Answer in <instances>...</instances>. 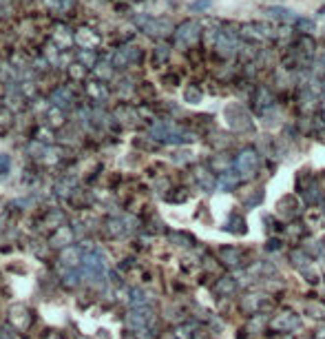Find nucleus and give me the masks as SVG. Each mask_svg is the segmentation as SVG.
<instances>
[{"instance_id": "1", "label": "nucleus", "mask_w": 325, "mask_h": 339, "mask_svg": "<svg viewBox=\"0 0 325 339\" xmlns=\"http://www.w3.org/2000/svg\"><path fill=\"white\" fill-rule=\"evenodd\" d=\"M104 271H107L104 255L100 253V250H86L84 257H82V277H86V279H98V277H102Z\"/></svg>"}, {"instance_id": "2", "label": "nucleus", "mask_w": 325, "mask_h": 339, "mask_svg": "<svg viewBox=\"0 0 325 339\" xmlns=\"http://www.w3.org/2000/svg\"><path fill=\"white\" fill-rule=\"evenodd\" d=\"M151 321H153V310L148 306L133 308V310L126 315V326H129L131 330H135V333H139V330H148Z\"/></svg>"}, {"instance_id": "3", "label": "nucleus", "mask_w": 325, "mask_h": 339, "mask_svg": "<svg viewBox=\"0 0 325 339\" xmlns=\"http://www.w3.org/2000/svg\"><path fill=\"white\" fill-rule=\"evenodd\" d=\"M237 171H239L244 178H250V175L257 171L259 166V157L254 151H250V149H245V151H241L239 155H237V162H235Z\"/></svg>"}, {"instance_id": "4", "label": "nucleus", "mask_w": 325, "mask_h": 339, "mask_svg": "<svg viewBox=\"0 0 325 339\" xmlns=\"http://www.w3.org/2000/svg\"><path fill=\"white\" fill-rule=\"evenodd\" d=\"M9 315H11V326H14L16 330H27L33 321V312L29 310L27 306H20V304L11 308Z\"/></svg>"}, {"instance_id": "5", "label": "nucleus", "mask_w": 325, "mask_h": 339, "mask_svg": "<svg viewBox=\"0 0 325 339\" xmlns=\"http://www.w3.org/2000/svg\"><path fill=\"white\" fill-rule=\"evenodd\" d=\"M298 326V317L294 315V312H281L279 317H274V319L270 321V328L276 330V333H290V330H294Z\"/></svg>"}, {"instance_id": "6", "label": "nucleus", "mask_w": 325, "mask_h": 339, "mask_svg": "<svg viewBox=\"0 0 325 339\" xmlns=\"http://www.w3.org/2000/svg\"><path fill=\"white\" fill-rule=\"evenodd\" d=\"M82 250L78 248V246H67V248H62V253H60V262H62V266H67V271H71V268L76 266H82Z\"/></svg>"}, {"instance_id": "7", "label": "nucleus", "mask_w": 325, "mask_h": 339, "mask_svg": "<svg viewBox=\"0 0 325 339\" xmlns=\"http://www.w3.org/2000/svg\"><path fill=\"white\" fill-rule=\"evenodd\" d=\"M73 240V231L64 224V226L55 228V233L49 237V246H55V248H67Z\"/></svg>"}, {"instance_id": "8", "label": "nucleus", "mask_w": 325, "mask_h": 339, "mask_svg": "<svg viewBox=\"0 0 325 339\" xmlns=\"http://www.w3.org/2000/svg\"><path fill=\"white\" fill-rule=\"evenodd\" d=\"M107 231H108V235L120 237V235H124V233H129L131 228L126 226V217H113L107 222Z\"/></svg>"}, {"instance_id": "9", "label": "nucleus", "mask_w": 325, "mask_h": 339, "mask_svg": "<svg viewBox=\"0 0 325 339\" xmlns=\"http://www.w3.org/2000/svg\"><path fill=\"white\" fill-rule=\"evenodd\" d=\"M219 257L228 264V266H239L241 264V250L239 248H221Z\"/></svg>"}, {"instance_id": "10", "label": "nucleus", "mask_w": 325, "mask_h": 339, "mask_svg": "<svg viewBox=\"0 0 325 339\" xmlns=\"http://www.w3.org/2000/svg\"><path fill=\"white\" fill-rule=\"evenodd\" d=\"M148 302H151V295L144 293V290H131V299L129 304L133 308H142V306H148Z\"/></svg>"}, {"instance_id": "11", "label": "nucleus", "mask_w": 325, "mask_h": 339, "mask_svg": "<svg viewBox=\"0 0 325 339\" xmlns=\"http://www.w3.org/2000/svg\"><path fill=\"white\" fill-rule=\"evenodd\" d=\"M226 231H230V233H245V222H244V217L241 215H230V219L226 222Z\"/></svg>"}, {"instance_id": "12", "label": "nucleus", "mask_w": 325, "mask_h": 339, "mask_svg": "<svg viewBox=\"0 0 325 339\" xmlns=\"http://www.w3.org/2000/svg\"><path fill=\"white\" fill-rule=\"evenodd\" d=\"M45 224H47V228H60V226H64V213H62V211H55L54 209L49 215H47Z\"/></svg>"}, {"instance_id": "13", "label": "nucleus", "mask_w": 325, "mask_h": 339, "mask_svg": "<svg viewBox=\"0 0 325 339\" xmlns=\"http://www.w3.org/2000/svg\"><path fill=\"white\" fill-rule=\"evenodd\" d=\"M197 29H199V27H197L195 23H186L182 29H179V42H182V38L186 42H192V40H195V36H197Z\"/></svg>"}, {"instance_id": "14", "label": "nucleus", "mask_w": 325, "mask_h": 339, "mask_svg": "<svg viewBox=\"0 0 325 339\" xmlns=\"http://www.w3.org/2000/svg\"><path fill=\"white\" fill-rule=\"evenodd\" d=\"M235 288H237V284H235V279H230V277H223L221 281H217V293L223 295V297L232 295L235 293Z\"/></svg>"}, {"instance_id": "15", "label": "nucleus", "mask_w": 325, "mask_h": 339, "mask_svg": "<svg viewBox=\"0 0 325 339\" xmlns=\"http://www.w3.org/2000/svg\"><path fill=\"white\" fill-rule=\"evenodd\" d=\"M73 186H76L73 180H62V182L55 184V193H58L60 197H69L73 193Z\"/></svg>"}, {"instance_id": "16", "label": "nucleus", "mask_w": 325, "mask_h": 339, "mask_svg": "<svg viewBox=\"0 0 325 339\" xmlns=\"http://www.w3.org/2000/svg\"><path fill=\"white\" fill-rule=\"evenodd\" d=\"M197 180L201 182V186H204V188H213L215 182H217V180H215V175H210L206 169H199V171H197Z\"/></svg>"}, {"instance_id": "17", "label": "nucleus", "mask_w": 325, "mask_h": 339, "mask_svg": "<svg viewBox=\"0 0 325 339\" xmlns=\"http://www.w3.org/2000/svg\"><path fill=\"white\" fill-rule=\"evenodd\" d=\"M47 118H49L51 126H60L62 124V120H64V113H62V109L60 107H54L49 113H47Z\"/></svg>"}, {"instance_id": "18", "label": "nucleus", "mask_w": 325, "mask_h": 339, "mask_svg": "<svg viewBox=\"0 0 325 339\" xmlns=\"http://www.w3.org/2000/svg\"><path fill=\"white\" fill-rule=\"evenodd\" d=\"M192 326H179L177 330H175V339H192L195 335L190 333Z\"/></svg>"}, {"instance_id": "19", "label": "nucleus", "mask_w": 325, "mask_h": 339, "mask_svg": "<svg viewBox=\"0 0 325 339\" xmlns=\"http://www.w3.org/2000/svg\"><path fill=\"white\" fill-rule=\"evenodd\" d=\"M170 242H177V246H188L190 244V237L188 235H179V233H170Z\"/></svg>"}, {"instance_id": "20", "label": "nucleus", "mask_w": 325, "mask_h": 339, "mask_svg": "<svg viewBox=\"0 0 325 339\" xmlns=\"http://www.w3.org/2000/svg\"><path fill=\"white\" fill-rule=\"evenodd\" d=\"M89 93H93L95 98H100V100L107 98V91H104L102 87H98V85H91V87H89Z\"/></svg>"}, {"instance_id": "21", "label": "nucleus", "mask_w": 325, "mask_h": 339, "mask_svg": "<svg viewBox=\"0 0 325 339\" xmlns=\"http://www.w3.org/2000/svg\"><path fill=\"white\" fill-rule=\"evenodd\" d=\"M0 337L2 339H16V328L14 326H5V328L0 330Z\"/></svg>"}, {"instance_id": "22", "label": "nucleus", "mask_w": 325, "mask_h": 339, "mask_svg": "<svg viewBox=\"0 0 325 339\" xmlns=\"http://www.w3.org/2000/svg\"><path fill=\"white\" fill-rule=\"evenodd\" d=\"M186 100L195 104V102H199V100H201V93H199L197 89H188V91H186Z\"/></svg>"}, {"instance_id": "23", "label": "nucleus", "mask_w": 325, "mask_h": 339, "mask_svg": "<svg viewBox=\"0 0 325 339\" xmlns=\"http://www.w3.org/2000/svg\"><path fill=\"white\" fill-rule=\"evenodd\" d=\"M76 284H78V275L76 273H71V271H67V275H64V286L71 288V286H76Z\"/></svg>"}, {"instance_id": "24", "label": "nucleus", "mask_w": 325, "mask_h": 339, "mask_svg": "<svg viewBox=\"0 0 325 339\" xmlns=\"http://www.w3.org/2000/svg\"><path fill=\"white\" fill-rule=\"evenodd\" d=\"M272 11V16H276V18H292V11H288V9H276V7H274V9H270Z\"/></svg>"}, {"instance_id": "25", "label": "nucleus", "mask_w": 325, "mask_h": 339, "mask_svg": "<svg viewBox=\"0 0 325 339\" xmlns=\"http://www.w3.org/2000/svg\"><path fill=\"white\" fill-rule=\"evenodd\" d=\"M9 166V157L7 155H0V171H5Z\"/></svg>"}, {"instance_id": "26", "label": "nucleus", "mask_w": 325, "mask_h": 339, "mask_svg": "<svg viewBox=\"0 0 325 339\" xmlns=\"http://www.w3.org/2000/svg\"><path fill=\"white\" fill-rule=\"evenodd\" d=\"M210 2L208 0H201V2H195V5H192V9H204V7H208Z\"/></svg>"}, {"instance_id": "27", "label": "nucleus", "mask_w": 325, "mask_h": 339, "mask_svg": "<svg viewBox=\"0 0 325 339\" xmlns=\"http://www.w3.org/2000/svg\"><path fill=\"white\" fill-rule=\"evenodd\" d=\"M166 56H168L166 47H160V51H157V58H160V60H166Z\"/></svg>"}, {"instance_id": "28", "label": "nucleus", "mask_w": 325, "mask_h": 339, "mask_svg": "<svg viewBox=\"0 0 325 339\" xmlns=\"http://www.w3.org/2000/svg\"><path fill=\"white\" fill-rule=\"evenodd\" d=\"M192 339H204V337H199V335H195V337H192Z\"/></svg>"}, {"instance_id": "29", "label": "nucleus", "mask_w": 325, "mask_h": 339, "mask_svg": "<svg viewBox=\"0 0 325 339\" xmlns=\"http://www.w3.org/2000/svg\"><path fill=\"white\" fill-rule=\"evenodd\" d=\"M0 339H2V337H0Z\"/></svg>"}]
</instances>
